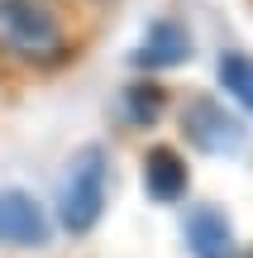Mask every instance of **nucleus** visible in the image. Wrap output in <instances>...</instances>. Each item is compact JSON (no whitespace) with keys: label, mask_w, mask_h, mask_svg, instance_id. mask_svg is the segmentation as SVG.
I'll return each mask as SVG.
<instances>
[{"label":"nucleus","mask_w":253,"mask_h":258,"mask_svg":"<svg viewBox=\"0 0 253 258\" xmlns=\"http://www.w3.org/2000/svg\"><path fill=\"white\" fill-rule=\"evenodd\" d=\"M182 234H187V253L191 258H239L234 225H229V215L215 211V206H191Z\"/></svg>","instance_id":"obj_5"},{"label":"nucleus","mask_w":253,"mask_h":258,"mask_svg":"<svg viewBox=\"0 0 253 258\" xmlns=\"http://www.w3.org/2000/svg\"><path fill=\"white\" fill-rule=\"evenodd\" d=\"M182 134L206 158H234L248 148V124L210 91H196L182 101Z\"/></svg>","instance_id":"obj_3"},{"label":"nucleus","mask_w":253,"mask_h":258,"mask_svg":"<svg viewBox=\"0 0 253 258\" xmlns=\"http://www.w3.org/2000/svg\"><path fill=\"white\" fill-rule=\"evenodd\" d=\"M110 196V153L101 144H81L67 158L62 191H57V225L67 234H91L105 215Z\"/></svg>","instance_id":"obj_2"},{"label":"nucleus","mask_w":253,"mask_h":258,"mask_svg":"<svg viewBox=\"0 0 253 258\" xmlns=\"http://www.w3.org/2000/svg\"><path fill=\"white\" fill-rule=\"evenodd\" d=\"M215 82H220V91H225L239 110L253 115V57H248V53L225 48V53L215 57Z\"/></svg>","instance_id":"obj_8"},{"label":"nucleus","mask_w":253,"mask_h":258,"mask_svg":"<svg viewBox=\"0 0 253 258\" xmlns=\"http://www.w3.org/2000/svg\"><path fill=\"white\" fill-rule=\"evenodd\" d=\"M67 53V29L43 0H0V57L24 67H57Z\"/></svg>","instance_id":"obj_1"},{"label":"nucleus","mask_w":253,"mask_h":258,"mask_svg":"<svg viewBox=\"0 0 253 258\" xmlns=\"http://www.w3.org/2000/svg\"><path fill=\"white\" fill-rule=\"evenodd\" d=\"M162 105H167V91H162L158 82H134V86H124V120H129V124L148 129L162 115Z\"/></svg>","instance_id":"obj_9"},{"label":"nucleus","mask_w":253,"mask_h":258,"mask_svg":"<svg viewBox=\"0 0 253 258\" xmlns=\"http://www.w3.org/2000/svg\"><path fill=\"white\" fill-rule=\"evenodd\" d=\"M53 239L48 211L24 186H0V244L5 249H43Z\"/></svg>","instance_id":"obj_4"},{"label":"nucleus","mask_w":253,"mask_h":258,"mask_svg":"<svg viewBox=\"0 0 253 258\" xmlns=\"http://www.w3.org/2000/svg\"><path fill=\"white\" fill-rule=\"evenodd\" d=\"M191 57V34H187V24H177V19H153L148 29H143V38H139V48H134V67H182Z\"/></svg>","instance_id":"obj_7"},{"label":"nucleus","mask_w":253,"mask_h":258,"mask_svg":"<svg viewBox=\"0 0 253 258\" xmlns=\"http://www.w3.org/2000/svg\"><path fill=\"white\" fill-rule=\"evenodd\" d=\"M191 186V172H187V158L177 153L172 144H153L143 153V191L153 196L158 206H177Z\"/></svg>","instance_id":"obj_6"},{"label":"nucleus","mask_w":253,"mask_h":258,"mask_svg":"<svg viewBox=\"0 0 253 258\" xmlns=\"http://www.w3.org/2000/svg\"><path fill=\"white\" fill-rule=\"evenodd\" d=\"M248 258H253V253H248Z\"/></svg>","instance_id":"obj_10"}]
</instances>
